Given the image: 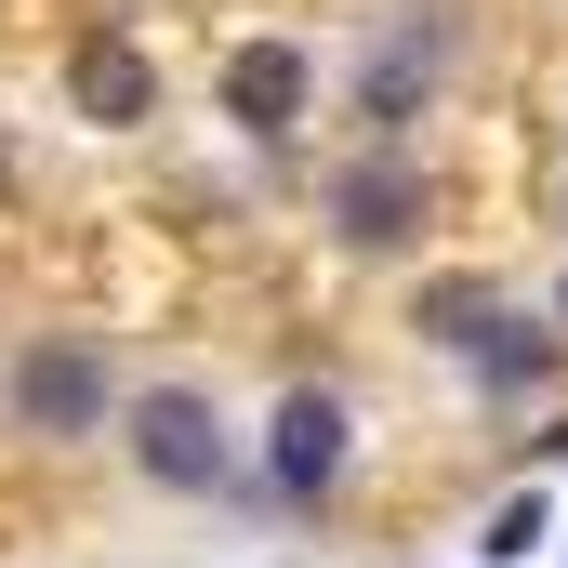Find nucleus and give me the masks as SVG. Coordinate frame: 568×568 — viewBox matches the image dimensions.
I'll list each match as a JSON object with an SVG mask.
<instances>
[{
	"label": "nucleus",
	"mask_w": 568,
	"mask_h": 568,
	"mask_svg": "<svg viewBox=\"0 0 568 568\" xmlns=\"http://www.w3.org/2000/svg\"><path fill=\"white\" fill-rule=\"evenodd\" d=\"M0 397H13V424H27V436H93V424H106V344L40 331V344L0 371Z\"/></svg>",
	"instance_id": "1"
},
{
	"label": "nucleus",
	"mask_w": 568,
	"mask_h": 568,
	"mask_svg": "<svg viewBox=\"0 0 568 568\" xmlns=\"http://www.w3.org/2000/svg\"><path fill=\"white\" fill-rule=\"evenodd\" d=\"M120 424H133V463L159 489H225V463H239V449H225V410H212L199 384H145Z\"/></svg>",
	"instance_id": "2"
},
{
	"label": "nucleus",
	"mask_w": 568,
	"mask_h": 568,
	"mask_svg": "<svg viewBox=\"0 0 568 568\" xmlns=\"http://www.w3.org/2000/svg\"><path fill=\"white\" fill-rule=\"evenodd\" d=\"M304 106H317V53H304V40H239V53H225V120H239V133H304Z\"/></svg>",
	"instance_id": "3"
},
{
	"label": "nucleus",
	"mask_w": 568,
	"mask_h": 568,
	"mask_svg": "<svg viewBox=\"0 0 568 568\" xmlns=\"http://www.w3.org/2000/svg\"><path fill=\"white\" fill-rule=\"evenodd\" d=\"M344 449H357L344 397H331V384H291V397H278V424H265V476H278L291 503H317V489L344 476Z\"/></svg>",
	"instance_id": "4"
},
{
	"label": "nucleus",
	"mask_w": 568,
	"mask_h": 568,
	"mask_svg": "<svg viewBox=\"0 0 568 568\" xmlns=\"http://www.w3.org/2000/svg\"><path fill=\"white\" fill-rule=\"evenodd\" d=\"M331 225H344L357 252H397V239L424 225V172H410L397 145H371V159H344V172H331Z\"/></svg>",
	"instance_id": "5"
},
{
	"label": "nucleus",
	"mask_w": 568,
	"mask_h": 568,
	"mask_svg": "<svg viewBox=\"0 0 568 568\" xmlns=\"http://www.w3.org/2000/svg\"><path fill=\"white\" fill-rule=\"evenodd\" d=\"M436 67H449V27H384V53H371V80H357V120H371V145H397L410 133V106L436 93Z\"/></svg>",
	"instance_id": "6"
},
{
	"label": "nucleus",
	"mask_w": 568,
	"mask_h": 568,
	"mask_svg": "<svg viewBox=\"0 0 568 568\" xmlns=\"http://www.w3.org/2000/svg\"><path fill=\"white\" fill-rule=\"evenodd\" d=\"M67 93H80V120H106V133H133L145 106H159V67H145L133 40H80V53H67Z\"/></svg>",
	"instance_id": "7"
},
{
	"label": "nucleus",
	"mask_w": 568,
	"mask_h": 568,
	"mask_svg": "<svg viewBox=\"0 0 568 568\" xmlns=\"http://www.w3.org/2000/svg\"><path fill=\"white\" fill-rule=\"evenodd\" d=\"M489 331H503V291H489V278H436V291H424V344H449V357H476Z\"/></svg>",
	"instance_id": "8"
},
{
	"label": "nucleus",
	"mask_w": 568,
	"mask_h": 568,
	"mask_svg": "<svg viewBox=\"0 0 568 568\" xmlns=\"http://www.w3.org/2000/svg\"><path fill=\"white\" fill-rule=\"evenodd\" d=\"M476 371H489V384L516 397V384H542V371H556V331H529V317H503V331L476 344Z\"/></svg>",
	"instance_id": "9"
},
{
	"label": "nucleus",
	"mask_w": 568,
	"mask_h": 568,
	"mask_svg": "<svg viewBox=\"0 0 568 568\" xmlns=\"http://www.w3.org/2000/svg\"><path fill=\"white\" fill-rule=\"evenodd\" d=\"M542 529H556V503H542V489H516V503L476 529V556H489V568H529V556H542Z\"/></svg>",
	"instance_id": "10"
},
{
	"label": "nucleus",
	"mask_w": 568,
	"mask_h": 568,
	"mask_svg": "<svg viewBox=\"0 0 568 568\" xmlns=\"http://www.w3.org/2000/svg\"><path fill=\"white\" fill-rule=\"evenodd\" d=\"M556 317H568V278H556Z\"/></svg>",
	"instance_id": "11"
}]
</instances>
